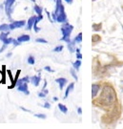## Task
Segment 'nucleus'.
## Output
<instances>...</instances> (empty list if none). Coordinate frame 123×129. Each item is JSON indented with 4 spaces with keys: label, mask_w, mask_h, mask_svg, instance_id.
<instances>
[{
    "label": "nucleus",
    "mask_w": 123,
    "mask_h": 129,
    "mask_svg": "<svg viewBox=\"0 0 123 129\" xmlns=\"http://www.w3.org/2000/svg\"><path fill=\"white\" fill-rule=\"evenodd\" d=\"M56 6L55 10L52 14L53 21H56L58 23H65L67 22V15L65 14V9L62 4V0H55Z\"/></svg>",
    "instance_id": "1"
},
{
    "label": "nucleus",
    "mask_w": 123,
    "mask_h": 129,
    "mask_svg": "<svg viewBox=\"0 0 123 129\" xmlns=\"http://www.w3.org/2000/svg\"><path fill=\"white\" fill-rule=\"evenodd\" d=\"M73 25L69 24L68 22L63 23L62 27H61V29H60L63 37H61V39H60V40L67 42V43H69V42L71 41V37H70V36H71L72 32H73Z\"/></svg>",
    "instance_id": "2"
},
{
    "label": "nucleus",
    "mask_w": 123,
    "mask_h": 129,
    "mask_svg": "<svg viewBox=\"0 0 123 129\" xmlns=\"http://www.w3.org/2000/svg\"><path fill=\"white\" fill-rule=\"evenodd\" d=\"M15 3V0H6L5 1V12L9 19L12 20V13L14 10V5Z\"/></svg>",
    "instance_id": "3"
},
{
    "label": "nucleus",
    "mask_w": 123,
    "mask_h": 129,
    "mask_svg": "<svg viewBox=\"0 0 123 129\" xmlns=\"http://www.w3.org/2000/svg\"><path fill=\"white\" fill-rule=\"evenodd\" d=\"M26 25V21L24 20H18V21H13L10 24V30H14V29H18L22 28Z\"/></svg>",
    "instance_id": "4"
},
{
    "label": "nucleus",
    "mask_w": 123,
    "mask_h": 129,
    "mask_svg": "<svg viewBox=\"0 0 123 129\" xmlns=\"http://www.w3.org/2000/svg\"><path fill=\"white\" fill-rule=\"evenodd\" d=\"M17 90H18L19 92L24 93L25 95H29V94H30L29 90H28V83L27 82H23L22 84L18 85V86H17Z\"/></svg>",
    "instance_id": "5"
},
{
    "label": "nucleus",
    "mask_w": 123,
    "mask_h": 129,
    "mask_svg": "<svg viewBox=\"0 0 123 129\" xmlns=\"http://www.w3.org/2000/svg\"><path fill=\"white\" fill-rule=\"evenodd\" d=\"M30 80H31V82L32 83V85L33 86H39V84H40V80H41V77L40 75H36V76H32V78H30Z\"/></svg>",
    "instance_id": "6"
},
{
    "label": "nucleus",
    "mask_w": 123,
    "mask_h": 129,
    "mask_svg": "<svg viewBox=\"0 0 123 129\" xmlns=\"http://www.w3.org/2000/svg\"><path fill=\"white\" fill-rule=\"evenodd\" d=\"M35 19H36V16H35V15H32V16H31V17L29 18V20L27 21V30H32V28H33Z\"/></svg>",
    "instance_id": "7"
},
{
    "label": "nucleus",
    "mask_w": 123,
    "mask_h": 129,
    "mask_svg": "<svg viewBox=\"0 0 123 129\" xmlns=\"http://www.w3.org/2000/svg\"><path fill=\"white\" fill-rule=\"evenodd\" d=\"M55 82L58 83V85H59V89L60 90H62L64 88V86L66 85V83H67V79L64 78H56L55 79Z\"/></svg>",
    "instance_id": "8"
},
{
    "label": "nucleus",
    "mask_w": 123,
    "mask_h": 129,
    "mask_svg": "<svg viewBox=\"0 0 123 129\" xmlns=\"http://www.w3.org/2000/svg\"><path fill=\"white\" fill-rule=\"evenodd\" d=\"M99 89H100V86L99 85H97V84H94L93 86H92V97L95 98L97 95V93L99 91Z\"/></svg>",
    "instance_id": "9"
},
{
    "label": "nucleus",
    "mask_w": 123,
    "mask_h": 129,
    "mask_svg": "<svg viewBox=\"0 0 123 129\" xmlns=\"http://www.w3.org/2000/svg\"><path fill=\"white\" fill-rule=\"evenodd\" d=\"M31 39V37L29 35H22V36H20V37H17V40H18L20 43H22V42H27L29 41Z\"/></svg>",
    "instance_id": "10"
},
{
    "label": "nucleus",
    "mask_w": 123,
    "mask_h": 129,
    "mask_svg": "<svg viewBox=\"0 0 123 129\" xmlns=\"http://www.w3.org/2000/svg\"><path fill=\"white\" fill-rule=\"evenodd\" d=\"M73 87H74V84H73V83H70V85H69L68 87H67V89H66V92H65V98H64V99H67V98H68L69 94L73 90Z\"/></svg>",
    "instance_id": "11"
},
{
    "label": "nucleus",
    "mask_w": 123,
    "mask_h": 129,
    "mask_svg": "<svg viewBox=\"0 0 123 129\" xmlns=\"http://www.w3.org/2000/svg\"><path fill=\"white\" fill-rule=\"evenodd\" d=\"M74 45H75V41L74 40H71V41L68 43V49L69 51H70V53H73V51H74Z\"/></svg>",
    "instance_id": "12"
},
{
    "label": "nucleus",
    "mask_w": 123,
    "mask_h": 129,
    "mask_svg": "<svg viewBox=\"0 0 123 129\" xmlns=\"http://www.w3.org/2000/svg\"><path fill=\"white\" fill-rule=\"evenodd\" d=\"M10 31V25L8 24H2L0 25V32H9Z\"/></svg>",
    "instance_id": "13"
},
{
    "label": "nucleus",
    "mask_w": 123,
    "mask_h": 129,
    "mask_svg": "<svg viewBox=\"0 0 123 129\" xmlns=\"http://www.w3.org/2000/svg\"><path fill=\"white\" fill-rule=\"evenodd\" d=\"M7 37H9V32H1V34H0V40L1 41L3 42Z\"/></svg>",
    "instance_id": "14"
},
{
    "label": "nucleus",
    "mask_w": 123,
    "mask_h": 129,
    "mask_svg": "<svg viewBox=\"0 0 123 129\" xmlns=\"http://www.w3.org/2000/svg\"><path fill=\"white\" fill-rule=\"evenodd\" d=\"M58 108H59V110L62 113H64V114H66L68 112V108L64 105V104H62V103H58Z\"/></svg>",
    "instance_id": "15"
},
{
    "label": "nucleus",
    "mask_w": 123,
    "mask_h": 129,
    "mask_svg": "<svg viewBox=\"0 0 123 129\" xmlns=\"http://www.w3.org/2000/svg\"><path fill=\"white\" fill-rule=\"evenodd\" d=\"M42 8H41L40 6H38V5H34V12L37 14V15H40L42 14Z\"/></svg>",
    "instance_id": "16"
},
{
    "label": "nucleus",
    "mask_w": 123,
    "mask_h": 129,
    "mask_svg": "<svg viewBox=\"0 0 123 129\" xmlns=\"http://www.w3.org/2000/svg\"><path fill=\"white\" fill-rule=\"evenodd\" d=\"M80 65H81V61L79 59H77L76 61H74L73 62V67L74 68L75 70H77L78 71V69H79V67H80Z\"/></svg>",
    "instance_id": "17"
},
{
    "label": "nucleus",
    "mask_w": 123,
    "mask_h": 129,
    "mask_svg": "<svg viewBox=\"0 0 123 129\" xmlns=\"http://www.w3.org/2000/svg\"><path fill=\"white\" fill-rule=\"evenodd\" d=\"M34 62H35L34 56H33V55H29V57H28V63L31 65H33L34 64Z\"/></svg>",
    "instance_id": "18"
},
{
    "label": "nucleus",
    "mask_w": 123,
    "mask_h": 129,
    "mask_svg": "<svg viewBox=\"0 0 123 129\" xmlns=\"http://www.w3.org/2000/svg\"><path fill=\"white\" fill-rule=\"evenodd\" d=\"M73 40L75 41V43H76V42H81L82 41V34L81 33H79L77 36L74 37V39H73Z\"/></svg>",
    "instance_id": "19"
},
{
    "label": "nucleus",
    "mask_w": 123,
    "mask_h": 129,
    "mask_svg": "<svg viewBox=\"0 0 123 129\" xmlns=\"http://www.w3.org/2000/svg\"><path fill=\"white\" fill-rule=\"evenodd\" d=\"M13 38H11V37H7L6 39H5L4 41H3V44H6V45H9L11 43H13Z\"/></svg>",
    "instance_id": "20"
},
{
    "label": "nucleus",
    "mask_w": 123,
    "mask_h": 129,
    "mask_svg": "<svg viewBox=\"0 0 123 129\" xmlns=\"http://www.w3.org/2000/svg\"><path fill=\"white\" fill-rule=\"evenodd\" d=\"M62 50H63V46H62V45H59V46L55 47V49H54V52H55V53H59V52H62Z\"/></svg>",
    "instance_id": "21"
},
{
    "label": "nucleus",
    "mask_w": 123,
    "mask_h": 129,
    "mask_svg": "<svg viewBox=\"0 0 123 129\" xmlns=\"http://www.w3.org/2000/svg\"><path fill=\"white\" fill-rule=\"evenodd\" d=\"M35 41L38 42V43H43V44H46V43H47V40L44 39V38H36Z\"/></svg>",
    "instance_id": "22"
},
{
    "label": "nucleus",
    "mask_w": 123,
    "mask_h": 129,
    "mask_svg": "<svg viewBox=\"0 0 123 129\" xmlns=\"http://www.w3.org/2000/svg\"><path fill=\"white\" fill-rule=\"evenodd\" d=\"M76 57H77V59H81L82 58V55L81 54H80V50H79V49H76Z\"/></svg>",
    "instance_id": "23"
},
{
    "label": "nucleus",
    "mask_w": 123,
    "mask_h": 129,
    "mask_svg": "<svg viewBox=\"0 0 123 129\" xmlns=\"http://www.w3.org/2000/svg\"><path fill=\"white\" fill-rule=\"evenodd\" d=\"M34 116L38 119H46V115H44V114H35Z\"/></svg>",
    "instance_id": "24"
},
{
    "label": "nucleus",
    "mask_w": 123,
    "mask_h": 129,
    "mask_svg": "<svg viewBox=\"0 0 123 129\" xmlns=\"http://www.w3.org/2000/svg\"><path fill=\"white\" fill-rule=\"evenodd\" d=\"M13 43H14V46H18V45H20V42H19L17 39H14V40H13Z\"/></svg>",
    "instance_id": "25"
},
{
    "label": "nucleus",
    "mask_w": 123,
    "mask_h": 129,
    "mask_svg": "<svg viewBox=\"0 0 123 129\" xmlns=\"http://www.w3.org/2000/svg\"><path fill=\"white\" fill-rule=\"evenodd\" d=\"M71 74H72V76L74 78V79H75V80H77V76L75 75V73H74V71H73V70H71Z\"/></svg>",
    "instance_id": "26"
},
{
    "label": "nucleus",
    "mask_w": 123,
    "mask_h": 129,
    "mask_svg": "<svg viewBox=\"0 0 123 129\" xmlns=\"http://www.w3.org/2000/svg\"><path fill=\"white\" fill-rule=\"evenodd\" d=\"M43 107H44V108H47V109H50V108H51V104L49 103V102H46L45 104L43 105Z\"/></svg>",
    "instance_id": "27"
},
{
    "label": "nucleus",
    "mask_w": 123,
    "mask_h": 129,
    "mask_svg": "<svg viewBox=\"0 0 123 129\" xmlns=\"http://www.w3.org/2000/svg\"><path fill=\"white\" fill-rule=\"evenodd\" d=\"M38 97H39V98H45L46 97V94L44 92L38 93Z\"/></svg>",
    "instance_id": "28"
},
{
    "label": "nucleus",
    "mask_w": 123,
    "mask_h": 129,
    "mask_svg": "<svg viewBox=\"0 0 123 129\" xmlns=\"http://www.w3.org/2000/svg\"><path fill=\"white\" fill-rule=\"evenodd\" d=\"M8 46V45H6V44H3V46L1 47V49H0V54H1V53H2V52L4 51L5 49H6V47Z\"/></svg>",
    "instance_id": "29"
},
{
    "label": "nucleus",
    "mask_w": 123,
    "mask_h": 129,
    "mask_svg": "<svg viewBox=\"0 0 123 129\" xmlns=\"http://www.w3.org/2000/svg\"><path fill=\"white\" fill-rule=\"evenodd\" d=\"M44 69L46 70V71H48V72H54V70H52L50 68V66H46L45 68H44Z\"/></svg>",
    "instance_id": "30"
},
{
    "label": "nucleus",
    "mask_w": 123,
    "mask_h": 129,
    "mask_svg": "<svg viewBox=\"0 0 123 129\" xmlns=\"http://www.w3.org/2000/svg\"><path fill=\"white\" fill-rule=\"evenodd\" d=\"M93 27L95 28V30H96V31H98V29H97V28H98V27H101V25H100V24H99V25H96V24H95V25H94Z\"/></svg>",
    "instance_id": "31"
},
{
    "label": "nucleus",
    "mask_w": 123,
    "mask_h": 129,
    "mask_svg": "<svg viewBox=\"0 0 123 129\" xmlns=\"http://www.w3.org/2000/svg\"><path fill=\"white\" fill-rule=\"evenodd\" d=\"M98 37V36H94V40H93V41L96 42L97 39H99V37Z\"/></svg>",
    "instance_id": "32"
},
{
    "label": "nucleus",
    "mask_w": 123,
    "mask_h": 129,
    "mask_svg": "<svg viewBox=\"0 0 123 129\" xmlns=\"http://www.w3.org/2000/svg\"><path fill=\"white\" fill-rule=\"evenodd\" d=\"M77 112H78V114H79V115H81V114H82V109L80 108V107H79V108H77Z\"/></svg>",
    "instance_id": "33"
},
{
    "label": "nucleus",
    "mask_w": 123,
    "mask_h": 129,
    "mask_svg": "<svg viewBox=\"0 0 123 129\" xmlns=\"http://www.w3.org/2000/svg\"><path fill=\"white\" fill-rule=\"evenodd\" d=\"M2 72H1V71H0V83L2 82V77H3V76H2Z\"/></svg>",
    "instance_id": "34"
},
{
    "label": "nucleus",
    "mask_w": 123,
    "mask_h": 129,
    "mask_svg": "<svg viewBox=\"0 0 123 129\" xmlns=\"http://www.w3.org/2000/svg\"><path fill=\"white\" fill-rule=\"evenodd\" d=\"M65 1H66L68 4H72V3H73V0H65Z\"/></svg>",
    "instance_id": "35"
},
{
    "label": "nucleus",
    "mask_w": 123,
    "mask_h": 129,
    "mask_svg": "<svg viewBox=\"0 0 123 129\" xmlns=\"http://www.w3.org/2000/svg\"><path fill=\"white\" fill-rule=\"evenodd\" d=\"M42 92H44V93H45V94H46V95H47V94L49 93V92H48V90H46V88H44V89L42 90Z\"/></svg>",
    "instance_id": "36"
},
{
    "label": "nucleus",
    "mask_w": 123,
    "mask_h": 129,
    "mask_svg": "<svg viewBox=\"0 0 123 129\" xmlns=\"http://www.w3.org/2000/svg\"><path fill=\"white\" fill-rule=\"evenodd\" d=\"M21 109H22V110H24V111H26V112H29V113H31V111L27 110V109H26V108H24V107H21Z\"/></svg>",
    "instance_id": "37"
},
{
    "label": "nucleus",
    "mask_w": 123,
    "mask_h": 129,
    "mask_svg": "<svg viewBox=\"0 0 123 129\" xmlns=\"http://www.w3.org/2000/svg\"><path fill=\"white\" fill-rule=\"evenodd\" d=\"M57 100H58V99H57L56 97H54V98H53V101H54V102H57Z\"/></svg>",
    "instance_id": "38"
},
{
    "label": "nucleus",
    "mask_w": 123,
    "mask_h": 129,
    "mask_svg": "<svg viewBox=\"0 0 123 129\" xmlns=\"http://www.w3.org/2000/svg\"><path fill=\"white\" fill-rule=\"evenodd\" d=\"M11 55H12V54H11V53H10V54H8V55H7V56H8V57H9V56H11Z\"/></svg>",
    "instance_id": "39"
}]
</instances>
